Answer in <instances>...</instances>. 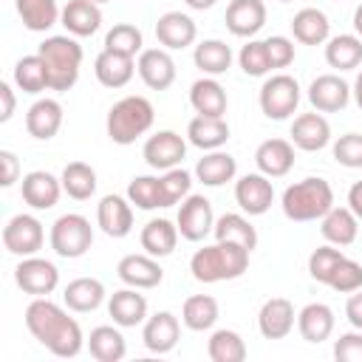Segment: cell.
Masks as SVG:
<instances>
[{"instance_id":"obj_32","label":"cell","mask_w":362,"mask_h":362,"mask_svg":"<svg viewBox=\"0 0 362 362\" xmlns=\"http://www.w3.org/2000/svg\"><path fill=\"white\" fill-rule=\"evenodd\" d=\"M334 311L325 303H308L297 314V331L305 342H325L334 334Z\"/></svg>"},{"instance_id":"obj_42","label":"cell","mask_w":362,"mask_h":362,"mask_svg":"<svg viewBox=\"0 0 362 362\" xmlns=\"http://www.w3.org/2000/svg\"><path fill=\"white\" fill-rule=\"evenodd\" d=\"M17 14L28 31H48L62 17L57 0H17Z\"/></svg>"},{"instance_id":"obj_20","label":"cell","mask_w":362,"mask_h":362,"mask_svg":"<svg viewBox=\"0 0 362 362\" xmlns=\"http://www.w3.org/2000/svg\"><path fill=\"white\" fill-rule=\"evenodd\" d=\"M223 20L235 37H255L266 25V3L263 0H232L226 6Z\"/></svg>"},{"instance_id":"obj_33","label":"cell","mask_w":362,"mask_h":362,"mask_svg":"<svg viewBox=\"0 0 362 362\" xmlns=\"http://www.w3.org/2000/svg\"><path fill=\"white\" fill-rule=\"evenodd\" d=\"M291 34L297 42L303 45H322L328 42V34H331V23L325 17V11L320 8H300L294 17H291Z\"/></svg>"},{"instance_id":"obj_26","label":"cell","mask_w":362,"mask_h":362,"mask_svg":"<svg viewBox=\"0 0 362 362\" xmlns=\"http://www.w3.org/2000/svg\"><path fill=\"white\" fill-rule=\"evenodd\" d=\"M62 25L74 37H90L102 25V8L93 0H68L62 8Z\"/></svg>"},{"instance_id":"obj_13","label":"cell","mask_w":362,"mask_h":362,"mask_svg":"<svg viewBox=\"0 0 362 362\" xmlns=\"http://www.w3.org/2000/svg\"><path fill=\"white\" fill-rule=\"evenodd\" d=\"M136 71H139L141 82L153 90H167L175 82V62L167 48H144L139 54Z\"/></svg>"},{"instance_id":"obj_53","label":"cell","mask_w":362,"mask_h":362,"mask_svg":"<svg viewBox=\"0 0 362 362\" xmlns=\"http://www.w3.org/2000/svg\"><path fill=\"white\" fill-rule=\"evenodd\" d=\"M334 356L339 362H362V331H348L334 342Z\"/></svg>"},{"instance_id":"obj_15","label":"cell","mask_w":362,"mask_h":362,"mask_svg":"<svg viewBox=\"0 0 362 362\" xmlns=\"http://www.w3.org/2000/svg\"><path fill=\"white\" fill-rule=\"evenodd\" d=\"M348 99H351V88L337 74H322L308 85V102L320 113H337L348 105Z\"/></svg>"},{"instance_id":"obj_17","label":"cell","mask_w":362,"mask_h":362,"mask_svg":"<svg viewBox=\"0 0 362 362\" xmlns=\"http://www.w3.org/2000/svg\"><path fill=\"white\" fill-rule=\"evenodd\" d=\"M178 337H181V325H178V317L175 314L156 311L153 317L144 320L141 339H144V348L150 354H170L178 345Z\"/></svg>"},{"instance_id":"obj_18","label":"cell","mask_w":362,"mask_h":362,"mask_svg":"<svg viewBox=\"0 0 362 362\" xmlns=\"http://www.w3.org/2000/svg\"><path fill=\"white\" fill-rule=\"evenodd\" d=\"M331 141V124L328 119L317 110V113H300L291 122V144L305 150V153H317Z\"/></svg>"},{"instance_id":"obj_34","label":"cell","mask_w":362,"mask_h":362,"mask_svg":"<svg viewBox=\"0 0 362 362\" xmlns=\"http://www.w3.org/2000/svg\"><path fill=\"white\" fill-rule=\"evenodd\" d=\"M62 300H65V305H68L71 311L88 314V311H96V308L102 305V300H105V286H102V280H96V277H76V280H71V283L65 286Z\"/></svg>"},{"instance_id":"obj_2","label":"cell","mask_w":362,"mask_h":362,"mask_svg":"<svg viewBox=\"0 0 362 362\" xmlns=\"http://www.w3.org/2000/svg\"><path fill=\"white\" fill-rule=\"evenodd\" d=\"M249 249L229 240H215L212 246H204L192 255L189 272L198 283H221V280H238L249 269Z\"/></svg>"},{"instance_id":"obj_60","label":"cell","mask_w":362,"mask_h":362,"mask_svg":"<svg viewBox=\"0 0 362 362\" xmlns=\"http://www.w3.org/2000/svg\"><path fill=\"white\" fill-rule=\"evenodd\" d=\"M354 28H356V34L362 37V3H359L356 11H354Z\"/></svg>"},{"instance_id":"obj_58","label":"cell","mask_w":362,"mask_h":362,"mask_svg":"<svg viewBox=\"0 0 362 362\" xmlns=\"http://www.w3.org/2000/svg\"><path fill=\"white\" fill-rule=\"evenodd\" d=\"M189 8H195V11H204V8H212L218 0H184Z\"/></svg>"},{"instance_id":"obj_12","label":"cell","mask_w":362,"mask_h":362,"mask_svg":"<svg viewBox=\"0 0 362 362\" xmlns=\"http://www.w3.org/2000/svg\"><path fill=\"white\" fill-rule=\"evenodd\" d=\"M235 201L246 215H263L269 212L274 201V187L269 175L263 173H246L235 181Z\"/></svg>"},{"instance_id":"obj_38","label":"cell","mask_w":362,"mask_h":362,"mask_svg":"<svg viewBox=\"0 0 362 362\" xmlns=\"http://www.w3.org/2000/svg\"><path fill=\"white\" fill-rule=\"evenodd\" d=\"M14 85L23 93H42L45 88H51V74L48 65L40 54H28L23 59H17L14 65Z\"/></svg>"},{"instance_id":"obj_25","label":"cell","mask_w":362,"mask_h":362,"mask_svg":"<svg viewBox=\"0 0 362 362\" xmlns=\"http://www.w3.org/2000/svg\"><path fill=\"white\" fill-rule=\"evenodd\" d=\"M59 127H62V105L57 99H48L45 96V99H37L28 107V113H25V130L34 139L48 141V139H54L59 133Z\"/></svg>"},{"instance_id":"obj_41","label":"cell","mask_w":362,"mask_h":362,"mask_svg":"<svg viewBox=\"0 0 362 362\" xmlns=\"http://www.w3.org/2000/svg\"><path fill=\"white\" fill-rule=\"evenodd\" d=\"M215 240H229V243H240L246 246L249 252L257 246V229L249 223V218L238 215V212H226L215 221V229H212Z\"/></svg>"},{"instance_id":"obj_36","label":"cell","mask_w":362,"mask_h":362,"mask_svg":"<svg viewBox=\"0 0 362 362\" xmlns=\"http://www.w3.org/2000/svg\"><path fill=\"white\" fill-rule=\"evenodd\" d=\"M192 62L204 76H221L232 65V48L223 40H204L195 45Z\"/></svg>"},{"instance_id":"obj_40","label":"cell","mask_w":362,"mask_h":362,"mask_svg":"<svg viewBox=\"0 0 362 362\" xmlns=\"http://www.w3.org/2000/svg\"><path fill=\"white\" fill-rule=\"evenodd\" d=\"M218 300L209 297V294H192L184 300V308H181V322L189 328V331H209L215 322H218Z\"/></svg>"},{"instance_id":"obj_14","label":"cell","mask_w":362,"mask_h":362,"mask_svg":"<svg viewBox=\"0 0 362 362\" xmlns=\"http://www.w3.org/2000/svg\"><path fill=\"white\" fill-rule=\"evenodd\" d=\"M116 274L130 288H156L164 280V269L153 255H124L116 266Z\"/></svg>"},{"instance_id":"obj_47","label":"cell","mask_w":362,"mask_h":362,"mask_svg":"<svg viewBox=\"0 0 362 362\" xmlns=\"http://www.w3.org/2000/svg\"><path fill=\"white\" fill-rule=\"evenodd\" d=\"M238 62L243 68L246 76H266L272 71V62H269V51H266V40H249L240 54H238Z\"/></svg>"},{"instance_id":"obj_54","label":"cell","mask_w":362,"mask_h":362,"mask_svg":"<svg viewBox=\"0 0 362 362\" xmlns=\"http://www.w3.org/2000/svg\"><path fill=\"white\" fill-rule=\"evenodd\" d=\"M0 164H3V175H0V184L3 187H11L17 181V173H20V164H17V156L11 150H0Z\"/></svg>"},{"instance_id":"obj_55","label":"cell","mask_w":362,"mask_h":362,"mask_svg":"<svg viewBox=\"0 0 362 362\" xmlns=\"http://www.w3.org/2000/svg\"><path fill=\"white\" fill-rule=\"evenodd\" d=\"M345 317H348V322H351L354 328L362 331V288L351 291V297H348V303H345Z\"/></svg>"},{"instance_id":"obj_22","label":"cell","mask_w":362,"mask_h":362,"mask_svg":"<svg viewBox=\"0 0 362 362\" xmlns=\"http://www.w3.org/2000/svg\"><path fill=\"white\" fill-rule=\"evenodd\" d=\"M20 189H23V201H25L31 209H51V206H57L59 195L65 192V189H62V181H59L57 175L45 173V170L28 173V175L23 178V184H20Z\"/></svg>"},{"instance_id":"obj_7","label":"cell","mask_w":362,"mask_h":362,"mask_svg":"<svg viewBox=\"0 0 362 362\" xmlns=\"http://www.w3.org/2000/svg\"><path fill=\"white\" fill-rule=\"evenodd\" d=\"M260 110L266 119L283 122L288 119L300 105V85L288 74H274L260 85Z\"/></svg>"},{"instance_id":"obj_31","label":"cell","mask_w":362,"mask_h":362,"mask_svg":"<svg viewBox=\"0 0 362 362\" xmlns=\"http://www.w3.org/2000/svg\"><path fill=\"white\" fill-rule=\"evenodd\" d=\"M178 235H181V232H178V226H175L173 221H167V218H153V221H147V223L141 226L139 240H141V249H144L147 255H153V257H167V255L175 252Z\"/></svg>"},{"instance_id":"obj_48","label":"cell","mask_w":362,"mask_h":362,"mask_svg":"<svg viewBox=\"0 0 362 362\" xmlns=\"http://www.w3.org/2000/svg\"><path fill=\"white\" fill-rule=\"evenodd\" d=\"M189 187H192V175L187 170H181V167L164 170V175H161V201H164V206L181 204L189 195Z\"/></svg>"},{"instance_id":"obj_16","label":"cell","mask_w":362,"mask_h":362,"mask_svg":"<svg viewBox=\"0 0 362 362\" xmlns=\"http://www.w3.org/2000/svg\"><path fill=\"white\" fill-rule=\"evenodd\" d=\"M96 223L107 238H127L133 229V206L130 198L122 195H105L96 204Z\"/></svg>"},{"instance_id":"obj_21","label":"cell","mask_w":362,"mask_h":362,"mask_svg":"<svg viewBox=\"0 0 362 362\" xmlns=\"http://www.w3.org/2000/svg\"><path fill=\"white\" fill-rule=\"evenodd\" d=\"M156 37L158 42L167 48V51H181L187 45L195 42L198 37V28H195V20L189 14H181V11H167L158 17L156 23Z\"/></svg>"},{"instance_id":"obj_44","label":"cell","mask_w":362,"mask_h":362,"mask_svg":"<svg viewBox=\"0 0 362 362\" xmlns=\"http://www.w3.org/2000/svg\"><path fill=\"white\" fill-rule=\"evenodd\" d=\"M206 354L212 362H243L246 359V342L240 339L238 331L221 328L209 337L206 342Z\"/></svg>"},{"instance_id":"obj_57","label":"cell","mask_w":362,"mask_h":362,"mask_svg":"<svg viewBox=\"0 0 362 362\" xmlns=\"http://www.w3.org/2000/svg\"><path fill=\"white\" fill-rule=\"evenodd\" d=\"M348 209L362 221V181L351 184V189H348Z\"/></svg>"},{"instance_id":"obj_1","label":"cell","mask_w":362,"mask_h":362,"mask_svg":"<svg viewBox=\"0 0 362 362\" xmlns=\"http://www.w3.org/2000/svg\"><path fill=\"white\" fill-rule=\"evenodd\" d=\"M25 328L42 348H48L54 356H62V359L76 356L85 345L79 322L68 317V311L51 303L48 297H34V303H28Z\"/></svg>"},{"instance_id":"obj_4","label":"cell","mask_w":362,"mask_h":362,"mask_svg":"<svg viewBox=\"0 0 362 362\" xmlns=\"http://www.w3.org/2000/svg\"><path fill=\"white\" fill-rule=\"evenodd\" d=\"M156 110L150 99L144 96H124L107 110V136L113 144H133L139 136H144L153 127Z\"/></svg>"},{"instance_id":"obj_45","label":"cell","mask_w":362,"mask_h":362,"mask_svg":"<svg viewBox=\"0 0 362 362\" xmlns=\"http://www.w3.org/2000/svg\"><path fill=\"white\" fill-rule=\"evenodd\" d=\"M141 45H144V37L133 23H116L105 34V48L107 51H116V54H124V57H133V59H136V54L144 51Z\"/></svg>"},{"instance_id":"obj_23","label":"cell","mask_w":362,"mask_h":362,"mask_svg":"<svg viewBox=\"0 0 362 362\" xmlns=\"http://www.w3.org/2000/svg\"><path fill=\"white\" fill-rule=\"evenodd\" d=\"M255 164L269 178H283L294 167V144L286 139H266L255 150Z\"/></svg>"},{"instance_id":"obj_6","label":"cell","mask_w":362,"mask_h":362,"mask_svg":"<svg viewBox=\"0 0 362 362\" xmlns=\"http://www.w3.org/2000/svg\"><path fill=\"white\" fill-rule=\"evenodd\" d=\"M51 249L59 255V257H82L90 243H93V229H90V221L79 212H68V215H59L51 226Z\"/></svg>"},{"instance_id":"obj_43","label":"cell","mask_w":362,"mask_h":362,"mask_svg":"<svg viewBox=\"0 0 362 362\" xmlns=\"http://www.w3.org/2000/svg\"><path fill=\"white\" fill-rule=\"evenodd\" d=\"M59 181H62V189H65L74 201H88V198L96 192V170H93L90 164H85V161H71V164H65Z\"/></svg>"},{"instance_id":"obj_49","label":"cell","mask_w":362,"mask_h":362,"mask_svg":"<svg viewBox=\"0 0 362 362\" xmlns=\"http://www.w3.org/2000/svg\"><path fill=\"white\" fill-rule=\"evenodd\" d=\"M325 286H331L339 294H351V291L362 288V266L356 260H351V257H342L337 263V269L331 272V277H328Z\"/></svg>"},{"instance_id":"obj_56","label":"cell","mask_w":362,"mask_h":362,"mask_svg":"<svg viewBox=\"0 0 362 362\" xmlns=\"http://www.w3.org/2000/svg\"><path fill=\"white\" fill-rule=\"evenodd\" d=\"M0 102H3V107H0V122H8V119L14 116V107H17V99H14V90H11L8 82H0Z\"/></svg>"},{"instance_id":"obj_62","label":"cell","mask_w":362,"mask_h":362,"mask_svg":"<svg viewBox=\"0 0 362 362\" xmlns=\"http://www.w3.org/2000/svg\"><path fill=\"white\" fill-rule=\"evenodd\" d=\"M280 3H291V0H280Z\"/></svg>"},{"instance_id":"obj_35","label":"cell","mask_w":362,"mask_h":362,"mask_svg":"<svg viewBox=\"0 0 362 362\" xmlns=\"http://www.w3.org/2000/svg\"><path fill=\"white\" fill-rule=\"evenodd\" d=\"M235 173H238V161L229 153H223V150H209L195 164V178L204 187H221V184L232 181Z\"/></svg>"},{"instance_id":"obj_11","label":"cell","mask_w":362,"mask_h":362,"mask_svg":"<svg viewBox=\"0 0 362 362\" xmlns=\"http://www.w3.org/2000/svg\"><path fill=\"white\" fill-rule=\"evenodd\" d=\"M144 161L153 170H173L187 156V141L175 130H158L144 141Z\"/></svg>"},{"instance_id":"obj_46","label":"cell","mask_w":362,"mask_h":362,"mask_svg":"<svg viewBox=\"0 0 362 362\" xmlns=\"http://www.w3.org/2000/svg\"><path fill=\"white\" fill-rule=\"evenodd\" d=\"M127 198L139 209H158V206H164V201H161V178H156V175H136L127 184Z\"/></svg>"},{"instance_id":"obj_5","label":"cell","mask_w":362,"mask_h":362,"mask_svg":"<svg viewBox=\"0 0 362 362\" xmlns=\"http://www.w3.org/2000/svg\"><path fill=\"white\" fill-rule=\"evenodd\" d=\"M37 54L45 59L48 74H51V90H71L79 79V65H82V45L74 37H45L37 48Z\"/></svg>"},{"instance_id":"obj_30","label":"cell","mask_w":362,"mask_h":362,"mask_svg":"<svg viewBox=\"0 0 362 362\" xmlns=\"http://www.w3.org/2000/svg\"><path fill=\"white\" fill-rule=\"evenodd\" d=\"M320 232L328 243L334 246H351L356 240V232H359V218L348 209V206H331L322 218H320Z\"/></svg>"},{"instance_id":"obj_50","label":"cell","mask_w":362,"mask_h":362,"mask_svg":"<svg viewBox=\"0 0 362 362\" xmlns=\"http://www.w3.org/2000/svg\"><path fill=\"white\" fill-rule=\"evenodd\" d=\"M345 255L339 252V249H334V243L331 246H317L314 252H311V257H308V274H311V280H317V283H328V277H331V272L337 269V263L342 260Z\"/></svg>"},{"instance_id":"obj_28","label":"cell","mask_w":362,"mask_h":362,"mask_svg":"<svg viewBox=\"0 0 362 362\" xmlns=\"http://www.w3.org/2000/svg\"><path fill=\"white\" fill-rule=\"evenodd\" d=\"M189 105L198 116H223L226 113V90L215 76H201L189 88Z\"/></svg>"},{"instance_id":"obj_10","label":"cell","mask_w":362,"mask_h":362,"mask_svg":"<svg viewBox=\"0 0 362 362\" xmlns=\"http://www.w3.org/2000/svg\"><path fill=\"white\" fill-rule=\"evenodd\" d=\"M14 280H17V286L25 294H31V297H48L57 288V283H59V272H57V266L51 260L31 255V257H23L17 263Z\"/></svg>"},{"instance_id":"obj_39","label":"cell","mask_w":362,"mask_h":362,"mask_svg":"<svg viewBox=\"0 0 362 362\" xmlns=\"http://www.w3.org/2000/svg\"><path fill=\"white\" fill-rule=\"evenodd\" d=\"M325 62L337 71H354L362 65V37L356 34H337L325 45Z\"/></svg>"},{"instance_id":"obj_3","label":"cell","mask_w":362,"mask_h":362,"mask_svg":"<svg viewBox=\"0 0 362 362\" xmlns=\"http://www.w3.org/2000/svg\"><path fill=\"white\" fill-rule=\"evenodd\" d=\"M280 206H283V215L288 221H297V223L320 221L334 206V189L325 178L308 175V178L286 187Z\"/></svg>"},{"instance_id":"obj_29","label":"cell","mask_w":362,"mask_h":362,"mask_svg":"<svg viewBox=\"0 0 362 362\" xmlns=\"http://www.w3.org/2000/svg\"><path fill=\"white\" fill-rule=\"evenodd\" d=\"M93 74H96L99 85H105V88H124L136 74V62H133V57L105 48L93 62Z\"/></svg>"},{"instance_id":"obj_9","label":"cell","mask_w":362,"mask_h":362,"mask_svg":"<svg viewBox=\"0 0 362 362\" xmlns=\"http://www.w3.org/2000/svg\"><path fill=\"white\" fill-rule=\"evenodd\" d=\"M175 226L181 232L184 240H204L212 229H215V215H212V204L209 198L204 195H187L178 206V218H175Z\"/></svg>"},{"instance_id":"obj_51","label":"cell","mask_w":362,"mask_h":362,"mask_svg":"<svg viewBox=\"0 0 362 362\" xmlns=\"http://www.w3.org/2000/svg\"><path fill=\"white\" fill-rule=\"evenodd\" d=\"M334 161L348 167V170H359L362 167V133H345L334 141L331 147Z\"/></svg>"},{"instance_id":"obj_27","label":"cell","mask_w":362,"mask_h":362,"mask_svg":"<svg viewBox=\"0 0 362 362\" xmlns=\"http://www.w3.org/2000/svg\"><path fill=\"white\" fill-rule=\"evenodd\" d=\"M187 139L198 150H221L229 141V124L223 116H195L187 124Z\"/></svg>"},{"instance_id":"obj_24","label":"cell","mask_w":362,"mask_h":362,"mask_svg":"<svg viewBox=\"0 0 362 362\" xmlns=\"http://www.w3.org/2000/svg\"><path fill=\"white\" fill-rule=\"evenodd\" d=\"M107 314L113 317V322L119 328H136L147 320V300H144V294H139V288L127 286V288L110 294Z\"/></svg>"},{"instance_id":"obj_8","label":"cell","mask_w":362,"mask_h":362,"mask_svg":"<svg viewBox=\"0 0 362 362\" xmlns=\"http://www.w3.org/2000/svg\"><path fill=\"white\" fill-rule=\"evenodd\" d=\"M42 243H45V229L34 215L20 212V215L8 218V223L3 226V246H6V252L17 255V257L37 255L42 249Z\"/></svg>"},{"instance_id":"obj_61","label":"cell","mask_w":362,"mask_h":362,"mask_svg":"<svg viewBox=\"0 0 362 362\" xmlns=\"http://www.w3.org/2000/svg\"><path fill=\"white\" fill-rule=\"evenodd\" d=\"M93 3H107V0H93Z\"/></svg>"},{"instance_id":"obj_37","label":"cell","mask_w":362,"mask_h":362,"mask_svg":"<svg viewBox=\"0 0 362 362\" xmlns=\"http://www.w3.org/2000/svg\"><path fill=\"white\" fill-rule=\"evenodd\" d=\"M88 351L96 362H119L127 354V342L119 328L113 325H96L88 337Z\"/></svg>"},{"instance_id":"obj_52","label":"cell","mask_w":362,"mask_h":362,"mask_svg":"<svg viewBox=\"0 0 362 362\" xmlns=\"http://www.w3.org/2000/svg\"><path fill=\"white\" fill-rule=\"evenodd\" d=\"M266 51H269V62H272V71L274 68H288L294 62V42L283 34H274L266 40Z\"/></svg>"},{"instance_id":"obj_59","label":"cell","mask_w":362,"mask_h":362,"mask_svg":"<svg viewBox=\"0 0 362 362\" xmlns=\"http://www.w3.org/2000/svg\"><path fill=\"white\" fill-rule=\"evenodd\" d=\"M354 99H356V105H359V110H362V71L356 74V82H354Z\"/></svg>"},{"instance_id":"obj_19","label":"cell","mask_w":362,"mask_h":362,"mask_svg":"<svg viewBox=\"0 0 362 362\" xmlns=\"http://www.w3.org/2000/svg\"><path fill=\"white\" fill-rule=\"evenodd\" d=\"M294 305L286 297H272L260 305L257 314V328L266 339H286L294 328Z\"/></svg>"}]
</instances>
